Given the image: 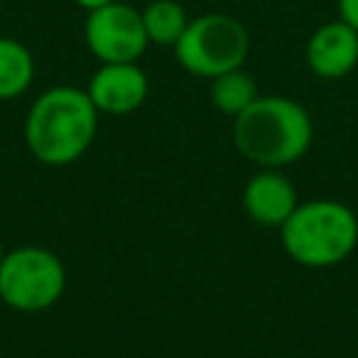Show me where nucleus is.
<instances>
[{
    "instance_id": "1a4fd4ad",
    "label": "nucleus",
    "mask_w": 358,
    "mask_h": 358,
    "mask_svg": "<svg viewBox=\"0 0 358 358\" xmlns=\"http://www.w3.org/2000/svg\"><path fill=\"white\" fill-rule=\"evenodd\" d=\"M296 204H299L296 190H294L291 179L280 173V168L257 171L243 187V210L260 227L280 229Z\"/></svg>"
},
{
    "instance_id": "423d86ee",
    "label": "nucleus",
    "mask_w": 358,
    "mask_h": 358,
    "mask_svg": "<svg viewBox=\"0 0 358 358\" xmlns=\"http://www.w3.org/2000/svg\"><path fill=\"white\" fill-rule=\"evenodd\" d=\"M84 42L98 62H137L151 45L140 8L120 0L87 11Z\"/></svg>"
},
{
    "instance_id": "f03ea898",
    "label": "nucleus",
    "mask_w": 358,
    "mask_h": 358,
    "mask_svg": "<svg viewBox=\"0 0 358 358\" xmlns=\"http://www.w3.org/2000/svg\"><path fill=\"white\" fill-rule=\"evenodd\" d=\"M232 143L241 157L260 168H285L310 148L313 120L294 98L257 95L232 117Z\"/></svg>"
},
{
    "instance_id": "20e7f679",
    "label": "nucleus",
    "mask_w": 358,
    "mask_h": 358,
    "mask_svg": "<svg viewBox=\"0 0 358 358\" xmlns=\"http://www.w3.org/2000/svg\"><path fill=\"white\" fill-rule=\"evenodd\" d=\"M252 48L249 28L224 11H207L187 22L185 34L173 45L179 67L199 78H218L229 70L243 67Z\"/></svg>"
},
{
    "instance_id": "ddd939ff",
    "label": "nucleus",
    "mask_w": 358,
    "mask_h": 358,
    "mask_svg": "<svg viewBox=\"0 0 358 358\" xmlns=\"http://www.w3.org/2000/svg\"><path fill=\"white\" fill-rule=\"evenodd\" d=\"M336 11L347 25L358 31V0H336Z\"/></svg>"
},
{
    "instance_id": "6e6552de",
    "label": "nucleus",
    "mask_w": 358,
    "mask_h": 358,
    "mask_svg": "<svg viewBox=\"0 0 358 358\" xmlns=\"http://www.w3.org/2000/svg\"><path fill=\"white\" fill-rule=\"evenodd\" d=\"M305 64L322 81H338L358 67V31L341 17L322 22L305 45Z\"/></svg>"
},
{
    "instance_id": "9d476101",
    "label": "nucleus",
    "mask_w": 358,
    "mask_h": 358,
    "mask_svg": "<svg viewBox=\"0 0 358 358\" xmlns=\"http://www.w3.org/2000/svg\"><path fill=\"white\" fill-rule=\"evenodd\" d=\"M34 70L31 50L11 36H0V101L20 98L31 87Z\"/></svg>"
},
{
    "instance_id": "7ed1b4c3",
    "label": "nucleus",
    "mask_w": 358,
    "mask_h": 358,
    "mask_svg": "<svg viewBox=\"0 0 358 358\" xmlns=\"http://www.w3.org/2000/svg\"><path fill=\"white\" fill-rule=\"evenodd\" d=\"M285 255L308 268H327L352 255L358 246V215L333 199L296 204L280 227Z\"/></svg>"
},
{
    "instance_id": "4468645a",
    "label": "nucleus",
    "mask_w": 358,
    "mask_h": 358,
    "mask_svg": "<svg viewBox=\"0 0 358 358\" xmlns=\"http://www.w3.org/2000/svg\"><path fill=\"white\" fill-rule=\"evenodd\" d=\"M78 8H84V11H95V8H101V6H106V3H112V0H73Z\"/></svg>"
},
{
    "instance_id": "f8f14e48",
    "label": "nucleus",
    "mask_w": 358,
    "mask_h": 358,
    "mask_svg": "<svg viewBox=\"0 0 358 358\" xmlns=\"http://www.w3.org/2000/svg\"><path fill=\"white\" fill-rule=\"evenodd\" d=\"M257 95H260L257 92V84H255V78L249 73H243V67L229 70V73L213 78V84H210V101H213V106L221 115H229V117L241 115Z\"/></svg>"
},
{
    "instance_id": "f257e3e1",
    "label": "nucleus",
    "mask_w": 358,
    "mask_h": 358,
    "mask_svg": "<svg viewBox=\"0 0 358 358\" xmlns=\"http://www.w3.org/2000/svg\"><path fill=\"white\" fill-rule=\"evenodd\" d=\"M98 109L87 90L50 87L45 90L25 115V145L28 151L53 168L70 165L87 154L98 131Z\"/></svg>"
},
{
    "instance_id": "9b49d317",
    "label": "nucleus",
    "mask_w": 358,
    "mask_h": 358,
    "mask_svg": "<svg viewBox=\"0 0 358 358\" xmlns=\"http://www.w3.org/2000/svg\"><path fill=\"white\" fill-rule=\"evenodd\" d=\"M140 14H143L148 42L162 48H173L190 22L185 6L176 0H151L145 8H140Z\"/></svg>"
},
{
    "instance_id": "2eb2a0df",
    "label": "nucleus",
    "mask_w": 358,
    "mask_h": 358,
    "mask_svg": "<svg viewBox=\"0 0 358 358\" xmlns=\"http://www.w3.org/2000/svg\"><path fill=\"white\" fill-rule=\"evenodd\" d=\"M3 255H6V252H3V243H0V263H3Z\"/></svg>"
},
{
    "instance_id": "39448f33",
    "label": "nucleus",
    "mask_w": 358,
    "mask_h": 358,
    "mask_svg": "<svg viewBox=\"0 0 358 358\" xmlns=\"http://www.w3.org/2000/svg\"><path fill=\"white\" fill-rule=\"evenodd\" d=\"M64 263L45 246H20L3 255L0 299L22 313H36L59 302L64 294Z\"/></svg>"
},
{
    "instance_id": "0eeeda50",
    "label": "nucleus",
    "mask_w": 358,
    "mask_h": 358,
    "mask_svg": "<svg viewBox=\"0 0 358 358\" xmlns=\"http://www.w3.org/2000/svg\"><path fill=\"white\" fill-rule=\"evenodd\" d=\"M87 95L103 115H131L148 98V76L137 62H101Z\"/></svg>"
}]
</instances>
